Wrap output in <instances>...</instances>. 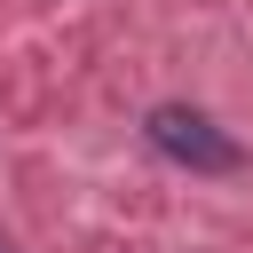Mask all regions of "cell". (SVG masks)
<instances>
[{
	"label": "cell",
	"instance_id": "1",
	"mask_svg": "<svg viewBox=\"0 0 253 253\" xmlns=\"http://www.w3.org/2000/svg\"><path fill=\"white\" fill-rule=\"evenodd\" d=\"M142 134H150L158 158H174V166H190V174H245V142L221 134V126H213L206 111H190V103H158V111L142 119Z\"/></svg>",
	"mask_w": 253,
	"mask_h": 253
},
{
	"label": "cell",
	"instance_id": "2",
	"mask_svg": "<svg viewBox=\"0 0 253 253\" xmlns=\"http://www.w3.org/2000/svg\"><path fill=\"white\" fill-rule=\"evenodd\" d=\"M0 253H8V245H0Z\"/></svg>",
	"mask_w": 253,
	"mask_h": 253
}]
</instances>
